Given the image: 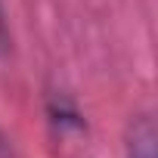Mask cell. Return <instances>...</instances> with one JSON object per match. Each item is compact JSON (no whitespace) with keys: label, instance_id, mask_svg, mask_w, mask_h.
Listing matches in <instances>:
<instances>
[{"label":"cell","instance_id":"obj_2","mask_svg":"<svg viewBox=\"0 0 158 158\" xmlns=\"http://www.w3.org/2000/svg\"><path fill=\"white\" fill-rule=\"evenodd\" d=\"M124 155L127 158H158V130H155L152 115H136L127 124Z\"/></svg>","mask_w":158,"mask_h":158},{"label":"cell","instance_id":"obj_3","mask_svg":"<svg viewBox=\"0 0 158 158\" xmlns=\"http://www.w3.org/2000/svg\"><path fill=\"white\" fill-rule=\"evenodd\" d=\"M10 53V25H6V13H3V3H0V59Z\"/></svg>","mask_w":158,"mask_h":158},{"label":"cell","instance_id":"obj_1","mask_svg":"<svg viewBox=\"0 0 158 158\" xmlns=\"http://www.w3.org/2000/svg\"><path fill=\"white\" fill-rule=\"evenodd\" d=\"M47 121L53 127L56 136H77V133H84V112L77 109V102L62 93V90H53L47 96Z\"/></svg>","mask_w":158,"mask_h":158},{"label":"cell","instance_id":"obj_4","mask_svg":"<svg viewBox=\"0 0 158 158\" xmlns=\"http://www.w3.org/2000/svg\"><path fill=\"white\" fill-rule=\"evenodd\" d=\"M0 146H3V143H0Z\"/></svg>","mask_w":158,"mask_h":158}]
</instances>
